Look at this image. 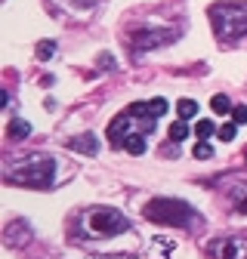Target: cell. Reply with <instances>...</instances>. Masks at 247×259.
Listing matches in <instances>:
<instances>
[{
	"label": "cell",
	"mask_w": 247,
	"mask_h": 259,
	"mask_svg": "<svg viewBox=\"0 0 247 259\" xmlns=\"http://www.w3.org/2000/svg\"><path fill=\"white\" fill-rule=\"evenodd\" d=\"M99 259H130V256H99Z\"/></svg>",
	"instance_id": "cell-22"
},
{
	"label": "cell",
	"mask_w": 247,
	"mask_h": 259,
	"mask_svg": "<svg viewBox=\"0 0 247 259\" xmlns=\"http://www.w3.org/2000/svg\"><path fill=\"white\" fill-rule=\"evenodd\" d=\"M176 111H179V117H182V120H189V117H195V114H198V102H195V99H179Z\"/></svg>",
	"instance_id": "cell-12"
},
{
	"label": "cell",
	"mask_w": 247,
	"mask_h": 259,
	"mask_svg": "<svg viewBox=\"0 0 247 259\" xmlns=\"http://www.w3.org/2000/svg\"><path fill=\"white\" fill-rule=\"evenodd\" d=\"M34 56H37L40 62L53 59V56H56V40H40V44H37V50H34Z\"/></svg>",
	"instance_id": "cell-14"
},
{
	"label": "cell",
	"mask_w": 247,
	"mask_h": 259,
	"mask_svg": "<svg viewBox=\"0 0 247 259\" xmlns=\"http://www.w3.org/2000/svg\"><path fill=\"white\" fill-rule=\"evenodd\" d=\"M161 114H167V102L164 99L127 105L108 123V142L114 148H124V151H130V154L139 157L145 151V142L154 133V123H158Z\"/></svg>",
	"instance_id": "cell-1"
},
{
	"label": "cell",
	"mask_w": 247,
	"mask_h": 259,
	"mask_svg": "<svg viewBox=\"0 0 247 259\" xmlns=\"http://www.w3.org/2000/svg\"><path fill=\"white\" fill-rule=\"evenodd\" d=\"M192 154H195L198 160H210V157H213V148H210V145H207L204 139H198V145L192 148Z\"/></svg>",
	"instance_id": "cell-16"
},
{
	"label": "cell",
	"mask_w": 247,
	"mask_h": 259,
	"mask_svg": "<svg viewBox=\"0 0 247 259\" xmlns=\"http://www.w3.org/2000/svg\"><path fill=\"white\" fill-rule=\"evenodd\" d=\"M68 148L77 151V154L93 157V154H99V139L93 136V133H80V136H71V139H68Z\"/></svg>",
	"instance_id": "cell-9"
},
{
	"label": "cell",
	"mask_w": 247,
	"mask_h": 259,
	"mask_svg": "<svg viewBox=\"0 0 247 259\" xmlns=\"http://www.w3.org/2000/svg\"><path fill=\"white\" fill-rule=\"evenodd\" d=\"M7 136H10V139H28V136H31V123L22 120V117H13L10 126H7Z\"/></svg>",
	"instance_id": "cell-10"
},
{
	"label": "cell",
	"mask_w": 247,
	"mask_h": 259,
	"mask_svg": "<svg viewBox=\"0 0 247 259\" xmlns=\"http://www.w3.org/2000/svg\"><path fill=\"white\" fill-rule=\"evenodd\" d=\"M179 37V31L173 28H142V31H133L130 34V47L133 53H145V50H158V47H167Z\"/></svg>",
	"instance_id": "cell-6"
},
{
	"label": "cell",
	"mask_w": 247,
	"mask_h": 259,
	"mask_svg": "<svg viewBox=\"0 0 247 259\" xmlns=\"http://www.w3.org/2000/svg\"><path fill=\"white\" fill-rule=\"evenodd\" d=\"M213 133H216L213 120H198V126H195V136H198V139H207V136H213Z\"/></svg>",
	"instance_id": "cell-15"
},
{
	"label": "cell",
	"mask_w": 247,
	"mask_h": 259,
	"mask_svg": "<svg viewBox=\"0 0 247 259\" xmlns=\"http://www.w3.org/2000/svg\"><path fill=\"white\" fill-rule=\"evenodd\" d=\"M210 108H213L216 114H229L235 105H232V99H229V96H223V93H220V96H213V99H210Z\"/></svg>",
	"instance_id": "cell-11"
},
{
	"label": "cell",
	"mask_w": 247,
	"mask_h": 259,
	"mask_svg": "<svg viewBox=\"0 0 247 259\" xmlns=\"http://www.w3.org/2000/svg\"><path fill=\"white\" fill-rule=\"evenodd\" d=\"M127 229H130L127 216H124L120 210H114V207H90L77 219V232L84 238H93V241L96 238H117Z\"/></svg>",
	"instance_id": "cell-4"
},
{
	"label": "cell",
	"mask_w": 247,
	"mask_h": 259,
	"mask_svg": "<svg viewBox=\"0 0 247 259\" xmlns=\"http://www.w3.org/2000/svg\"><path fill=\"white\" fill-rule=\"evenodd\" d=\"M232 120L241 126V123H247V105H235L232 108Z\"/></svg>",
	"instance_id": "cell-18"
},
{
	"label": "cell",
	"mask_w": 247,
	"mask_h": 259,
	"mask_svg": "<svg viewBox=\"0 0 247 259\" xmlns=\"http://www.w3.org/2000/svg\"><path fill=\"white\" fill-rule=\"evenodd\" d=\"M185 136H189V126H185V120H182V117L173 120V123H170V142H182Z\"/></svg>",
	"instance_id": "cell-13"
},
{
	"label": "cell",
	"mask_w": 247,
	"mask_h": 259,
	"mask_svg": "<svg viewBox=\"0 0 247 259\" xmlns=\"http://www.w3.org/2000/svg\"><path fill=\"white\" fill-rule=\"evenodd\" d=\"M99 65H102V68H114V59H111L108 53H102V56H99Z\"/></svg>",
	"instance_id": "cell-20"
},
{
	"label": "cell",
	"mask_w": 247,
	"mask_h": 259,
	"mask_svg": "<svg viewBox=\"0 0 247 259\" xmlns=\"http://www.w3.org/2000/svg\"><path fill=\"white\" fill-rule=\"evenodd\" d=\"M7 182L28 188H53L56 182V160L50 154H28L7 170Z\"/></svg>",
	"instance_id": "cell-3"
},
{
	"label": "cell",
	"mask_w": 247,
	"mask_h": 259,
	"mask_svg": "<svg viewBox=\"0 0 247 259\" xmlns=\"http://www.w3.org/2000/svg\"><path fill=\"white\" fill-rule=\"evenodd\" d=\"M210 259H247V235H226L207 244Z\"/></svg>",
	"instance_id": "cell-7"
},
{
	"label": "cell",
	"mask_w": 247,
	"mask_h": 259,
	"mask_svg": "<svg viewBox=\"0 0 247 259\" xmlns=\"http://www.w3.org/2000/svg\"><path fill=\"white\" fill-rule=\"evenodd\" d=\"M235 130H238V123H235V120H232V123H223L220 130H216V136H220L223 142H232V139H235Z\"/></svg>",
	"instance_id": "cell-17"
},
{
	"label": "cell",
	"mask_w": 247,
	"mask_h": 259,
	"mask_svg": "<svg viewBox=\"0 0 247 259\" xmlns=\"http://www.w3.org/2000/svg\"><path fill=\"white\" fill-rule=\"evenodd\" d=\"M142 213H145L148 222L176 225V229H189V232H195V229H201V225H204V216H201L195 207H189V204L179 201V198H167V194L151 198V201L142 207Z\"/></svg>",
	"instance_id": "cell-2"
},
{
	"label": "cell",
	"mask_w": 247,
	"mask_h": 259,
	"mask_svg": "<svg viewBox=\"0 0 247 259\" xmlns=\"http://www.w3.org/2000/svg\"><path fill=\"white\" fill-rule=\"evenodd\" d=\"M68 4H71L74 10H93V7H99L102 0H68Z\"/></svg>",
	"instance_id": "cell-19"
},
{
	"label": "cell",
	"mask_w": 247,
	"mask_h": 259,
	"mask_svg": "<svg viewBox=\"0 0 247 259\" xmlns=\"http://www.w3.org/2000/svg\"><path fill=\"white\" fill-rule=\"evenodd\" d=\"M207 16L216 40L235 44L247 34V4H213Z\"/></svg>",
	"instance_id": "cell-5"
},
{
	"label": "cell",
	"mask_w": 247,
	"mask_h": 259,
	"mask_svg": "<svg viewBox=\"0 0 247 259\" xmlns=\"http://www.w3.org/2000/svg\"><path fill=\"white\" fill-rule=\"evenodd\" d=\"M238 213H247V198H244V201L238 204Z\"/></svg>",
	"instance_id": "cell-21"
},
{
	"label": "cell",
	"mask_w": 247,
	"mask_h": 259,
	"mask_svg": "<svg viewBox=\"0 0 247 259\" xmlns=\"http://www.w3.org/2000/svg\"><path fill=\"white\" fill-rule=\"evenodd\" d=\"M4 241H7L10 247H22V244H28V241H31V229H28V222H25V219L10 222V225H7V232H4Z\"/></svg>",
	"instance_id": "cell-8"
}]
</instances>
